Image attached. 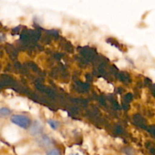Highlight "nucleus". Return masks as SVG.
I'll return each instance as SVG.
<instances>
[{
    "instance_id": "0eeeda50",
    "label": "nucleus",
    "mask_w": 155,
    "mask_h": 155,
    "mask_svg": "<svg viewBox=\"0 0 155 155\" xmlns=\"http://www.w3.org/2000/svg\"><path fill=\"white\" fill-rule=\"evenodd\" d=\"M116 65L119 68H125L128 65V63L125 60H120L117 62H116Z\"/></svg>"
},
{
    "instance_id": "2eb2a0df",
    "label": "nucleus",
    "mask_w": 155,
    "mask_h": 155,
    "mask_svg": "<svg viewBox=\"0 0 155 155\" xmlns=\"http://www.w3.org/2000/svg\"><path fill=\"white\" fill-rule=\"evenodd\" d=\"M129 54H130V56L131 58H133L136 59V56H135V54L138 55V52H137V51H136V50H131V51H130V52H129ZM138 56H139V55H138Z\"/></svg>"
},
{
    "instance_id": "6e6552de",
    "label": "nucleus",
    "mask_w": 155,
    "mask_h": 155,
    "mask_svg": "<svg viewBox=\"0 0 155 155\" xmlns=\"http://www.w3.org/2000/svg\"><path fill=\"white\" fill-rule=\"evenodd\" d=\"M30 112L32 114L34 115V116H36V115L39 114V109L36 105H33L32 107H30Z\"/></svg>"
},
{
    "instance_id": "4468645a",
    "label": "nucleus",
    "mask_w": 155,
    "mask_h": 155,
    "mask_svg": "<svg viewBox=\"0 0 155 155\" xmlns=\"http://www.w3.org/2000/svg\"><path fill=\"white\" fill-rule=\"evenodd\" d=\"M27 150V147H19V148H16V151L18 154H19L20 152H26V151Z\"/></svg>"
},
{
    "instance_id": "1a4fd4ad",
    "label": "nucleus",
    "mask_w": 155,
    "mask_h": 155,
    "mask_svg": "<svg viewBox=\"0 0 155 155\" xmlns=\"http://www.w3.org/2000/svg\"><path fill=\"white\" fill-rule=\"evenodd\" d=\"M10 110H9L8 109L6 108V107H2V108L0 109V114H1V115L2 117L8 116V115L10 114Z\"/></svg>"
},
{
    "instance_id": "39448f33",
    "label": "nucleus",
    "mask_w": 155,
    "mask_h": 155,
    "mask_svg": "<svg viewBox=\"0 0 155 155\" xmlns=\"http://www.w3.org/2000/svg\"><path fill=\"white\" fill-rule=\"evenodd\" d=\"M95 85L99 88L101 90L107 92H112L114 91V86L110 83H107L103 78H99L98 81L95 83Z\"/></svg>"
},
{
    "instance_id": "423d86ee",
    "label": "nucleus",
    "mask_w": 155,
    "mask_h": 155,
    "mask_svg": "<svg viewBox=\"0 0 155 155\" xmlns=\"http://www.w3.org/2000/svg\"><path fill=\"white\" fill-rule=\"evenodd\" d=\"M96 142H97V143H98V145H99V146H101V145H104V144L107 143V139H106L105 137H104V136H98V138L97 139Z\"/></svg>"
},
{
    "instance_id": "9d476101",
    "label": "nucleus",
    "mask_w": 155,
    "mask_h": 155,
    "mask_svg": "<svg viewBox=\"0 0 155 155\" xmlns=\"http://www.w3.org/2000/svg\"><path fill=\"white\" fill-rule=\"evenodd\" d=\"M43 110H44V114H45V117H46V118H51V117L53 116L52 112H51V110H49V109L45 107V108L43 109Z\"/></svg>"
},
{
    "instance_id": "ddd939ff",
    "label": "nucleus",
    "mask_w": 155,
    "mask_h": 155,
    "mask_svg": "<svg viewBox=\"0 0 155 155\" xmlns=\"http://www.w3.org/2000/svg\"><path fill=\"white\" fill-rule=\"evenodd\" d=\"M47 155H60V153H59V151L57 149H53L48 151L47 153Z\"/></svg>"
},
{
    "instance_id": "f03ea898",
    "label": "nucleus",
    "mask_w": 155,
    "mask_h": 155,
    "mask_svg": "<svg viewBox=\"0 0 155 155\" xmlns=\"http://www.w3.org/2000/svg\"><path fill=\"white\" fill-rule=\"evenodd\" d=\"M7 104L10 106L12 108L18 110H28L30 109L27 101L24 98H14L12 99H8L6 101Z\"/></svg>"
},
{
    "instance_id": "dca6fc26",
    "label": "nucleus",
    "mask_w": 155,
    "mask_h": 155,
    "mask_svg": "<svg viewBox=\"0 0 155 155\" xmlns=\"http://www.w3.org/2000/svg\"><path fill=\"white\" fill-rule=\"evenodd\" d=\"M77 126H78L79 127H80V128H81V129H83V130H86V129H87V126L86 125V124H83V123H82V122H77Z\"/></svg>"
},
{
    "instance_id": "20e7f679",
    "label": "nucleus",
    "mask_w": 155,
    "mask_h": 155,
    "mask_svg": "<svg viewBox=\"0 0 155 155\" xmlns=\"http://www.w3.org/2000/svg\"><path fill=\"white\" fill-rule=\"evenodd\" d=\"M101 48L103 49V51H105L107 55L110 59H114V57H122V52H120L117 48L109 45V44L102 43L101 44Z\"/></svg>"
},
{
    "instance_id": "f257e3e1",
    "label": "nucleus",
    "mask_w": 155,
    "mask_h": 155,
    "mask_svg": "<svg viewBox=\"0 0 155 155\" xmlns=\"http://www.w3.org/2000/svg\"><path fill=\"white\" fill-rule=\"evenodd\" d=\"M2 137L10 143H15L21 139V136L19 131L15 126H6L2 130Z\"/></svg>"
},
{
    "instance_id": "f3484780",
    "label": "nucleus",
    "mask_w": 155,
    "mask_h": 155,
    "mask_svg": "<svg viewBox=\"0 0 155 155\" xmlns=\"http://www.w3.org/2000/svg\"><path fill=\"white\" fill-rule=\"evenodd\" d=\"M54 136L56 138V139H58L59 141H61V142H64V140L63 138L61 137V135L59 134V133H54Z\"/></svg>"
},
{
    "instance_id": "a211bd4d",
    "label": "nucleus",
    "mask_w": 155,
    "mask_h": 155,
    "mask_svg": "<svg viewBox=\"0 0 155 155\" xmlns=\"http://www.w3.org/2000/svg\"><path fill=\"white\" fill-rule=\"evenodd\" d=\"M59 113L61 114L63 117H68V112L64 111V110H59Z\"/></svg>"
},
{
    "instance_id": "7ed1b4c3",
    "label": "nucleus",
    "mask_w": 155,
    "mask_h": 155,
    "mask_svg": "<svg viewBox=\"0 0 155 155\" xmlns=\"http://www.w3.org/2000/svg\"><path fill=\"white\" fill-rule=\"evenodd\" d=\"M11 120L13 124H15L18 127H21V128L27 129L30 125V119L27 116H24V115H13L11 118Z\"/></svg>"
},
{
    "instance_id": "9b49d317",
    "label": "nucleus",
    "mask_w": 155,
    "mask_h": 155,
    "mask_svg": "<svg viewBox=\"0 0 155 155\" xmlns=\"http://www.w3.org/2000/svg\"><path fill=\"white\" fill-rule=\"evenodd\" d=\"M48 124L49 125V127H51V128L54 129H54L57 128V127H58V125H59V124L57 122V121H54V120L48 121Z\"/></svg>"
},
{
    "instance_id": "f8f14e48",
    "label": "nucleus",
    "mask_w": 155,
    "mask_h": 155,
    "mask_svg": "<svg viewBox=\"0 0 155 155\" xmlns=\"http://www.w3.org/2000/svg\"><path fill=\"white\" fill-rule=\"evenodd\" d=\"M92 38L93 39L94 42H98V41H99L100 38H101V36H100L98 33H94L93 34H92Z\"/></svg>"
}]
</instances>
